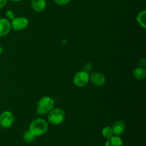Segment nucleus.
<instances>
[{
	"label": "nucleus",
	"mask_w": 146,
	"mask_h": 146,
	"mask_svg": "<svg viewBox=\"0 0 146 146\" xmlns=\"http://www.w3.org/2000/svg\"><path fill=\"white\" fill-rule=\"evenodd\" d=\"M35 135L31 132V131L29 130L24 132V135H23V138H24V141L26 143H32L33 141L35 140Z\"/></svg>",
	"instance_id": "14"
},
{
	"label": "nucleus",
	"mask_w": 146,
	"mask_h": 146,
	"mask_svg": "<svg viewBox=\"0 0 146 146\" xmlns=\"http://www.w3.org/2000/svg\"><path fill=\"white\" fill-rule=\"evenodd\" d=\"M11 1H14V2H17V1H19L21 0H10Z\"/></svg>",
	"instance_id": "22"
},
{
	"label": "nucleus",
	"mask_w": 146,
	"mask_h": 146,
	"mask_svg": "<svg viewBox=\"0 0 146 146\" xmlns=\"http://www.w3.org/2000/svg\"><path fill=\"white\" fill-rule=\"evenodd\" d=\"M31 8L36 12L44 11L46 7V0H31Z\"/></svg>",
	"instance_id": "9"
},
{
	"label": "nucleus",
	"mask_w": 146,
	"mask_h": 146,
	"mask_svg": "<svg viewBox=\"0 0 146 146\" xmlns=\"http://www.w3.org/2000/svg\"><path fill=\"white\" fill-rule=\"evenodd\" d=\"M14 117L11 111H5L0 114V126L3 128H9L12 126Z\"/></svg>",
	"instance_id": "5"
},
{
	"label": "nucleus",
	"mask_w": 146,
	"mask_h": 146,
	"mask_svg": "<svg viewBox=\"0 0 146 146\" xmlns=\"http://www.w3.org/2000/svg\"><path fill=\"white\" fill-rule=\"evenodd\" d=\"M90 80V75L88 73L84 71H80L77 72L76 74L74 75V84L77 87H84L88 84Z\"/></svg>",
	"instance_id": "4"
},
{
	"label": "nucleus",
	"mask_w": 146,
	"mask_h": 146,
	"mask_svg": "<svg viewBox=\"0 0 146 146\" xmlns=\"http://www.w3.org/2000/svg\"><path fill=\"white\" fill-rule=\"evenodd\" d=\"M133 78L135 80H138V81H141V80H143L145 78L146 76V71L145 68H143V67H138V68H135L133 71Z\"/></svg>",
	"instance_id": "12"
},
{
	"label": "nucleus",
	"mask_w": 146,
	"mask_h": 146,
	"mask_svg": "<svg viewBox=\"0 0 146 146\" xmlns=\"http://www.w3.org/2000/svg\"><path fill=\"white\" fill-rule=\"evenodd\" d=\"M136 20L138 24L143 29L146 28V11L145 10L142 11H140L137 15Z\"/></svg>",
	"instance_id": "13"
},
{
	"label": "nucleus",
	"mask_w": 146,
	"mask_h": 146,
	"mask_svg": "<svg viewBox=\"0 0 146 146\" xmlns=\"http://www.w3.org/2000/svg\"><path fill=\"white\" fill-rule=\"evenodd\" d=\"M7 0H0V9L5 7V5L7 4Z\"/></svg>",
	"instance_id": "20"
},
{
	"label": "nucleus",
	"mask_w": 146,
	"mask_h": 146,
	"mask_svg": "<svg viewBox=\"0 0 146 146\" xmlns=\"http://www.w3.org/2000/svg\"><path fill=\"white\" fill-rule=\"evenodd\" d=\"M3 54V48L1 45H0V56Z\"/></svg>",
	"instance_id": "21"
},
{
	"label": "nucleus",
	"mask_w": 146,
	"mask_h": 146,
	"mask_svg": "<svg viewBox=\"0 0 146 146\" xmlns=\"http://www.w3.org/2000/svg\"><path fill=\"white\" fill-rule=\"evenodd\" d=\"M93 68V64L91 62H87L84 64V67H83V71H86L87 73H89L90 71L92 70Z\"/></svg>",
	"instance_id": "16"
},
{
	"label": "nucleus",
	"mask_w": 146,
	"mask_h": 146,
	"mask_svg": "<svg viewBox=\"0 0 146 146\" xmlns=\"http://www.w3.org/2000/svg\"><path fill=\"white\" fill-rule=\"evenodd\" d=\"M11 30V22L5 18L0 19V37L8 35Z\"/></svg>",
	"instance_id": "8"
},
{
	"label": "nucleus",
	"mask_w": 146,
	"mask_h": 146,
	"mask_svg": "<svg viewBox=\"0 0 146 146\" xmlns=\"http://www.w3.org/2000/svg\"><path fill=\"white\" fill-rule=\"evenodd\" d=\"M6 16L7 17V19L9 20H13L14 18H15V16H14V14L13 13L12 11L11 10H9L6 12Z\"/></svg>",
	"instance_id": "17"
},
{
	"label": "nucleus",
	"mask_w": 146,
	"mask_h": 146,
	"mask_svg": "<svg viewBox=\"0 0 146 146\" xmlns=\"http://www.w3.org/2000/svg\"><path fill=\"white\" fill-rule=\"evenodd\" d=\"M54 1L58 5H65L68 4L71 0H54Z\"/></svg>",
	"instance_id": "18"
},
{
	"label": "nucleus",
	"mask_w": 146,
	"mask_h": 146,
	"mask_svg": "<svg viewBox=\"0 0 146 146\" xmlns=\"http://www.w3.org/2000/svg\"><path fill=\"white\" fill-rule=\"evenodd\" d=\"M112 130L113 134L115 135H122L124 133L125 130V125L123 121H117L113 124Z\"/></svg>",
	"instance_id": "10"
},
{
	"label": "nucleus",
	"mask_w": 146,
	"mask_h": 146,
	"mask_svg": "<svg viewBox=\"0 0 146 146\" xmlns=\"http://www.w3.org/2000/svg\"><path fill=\"white\" fill-rule=\"evenodd\" d=\"M54 108V99L49 96H44L38 101L36 106V112L39 115H45Z\"/></svg>",
	"instance_id": "2"
},
{
	"label": "nucleus",
	"mask_w": 146,
	"mask_h": 146,
	"mask_svg": "<svg viewBox=\"0 0 146 146\" xmlns=\"http://www.w3.org/2000/svg\"><path fill=\"white\" fill-rule=\"evenodd\" d=\"M65 118V112L59 108H54L48 113V121L52 125H60L64 122Z\"/></svg>",
	"instance_id": "3"
},
{
	"label": "nucleus",
	"mask_w": 146,
	"mask_h": 146,
	"mask_svg": "<svg viewBox=\"0 0 146 146\" xmlns=\"http://www.w3.org/2000/svg\"><path fill=\"white\" fill-rule=\"evenodd\" d=\"M90 80L96 86H102L105 84L106 77L101 72H94L90 75Z\"/></svg>",
	"instance_id": "7"
},
{
	"label": "nucleus",
	"mask_w": 146,
	"mask_h": 146,
	"mask_svg": "<svg viewBox=\"0 0 146 146\" xmlns=\"http://www.w3.org/2000/svg\"><path fill=\"white\" fill-rule=\"evenodd\" d=\"M102 135L106 138H110L113 135L112 128L109 126H106L103 128L102 130Z\"/></svg>",
	"instance_id": "15"
},
{
	"label": "nucleus",
	"mask_w": 146,
	"mask_h": 146,
	"mask_svg": "<svg viewBox=\"0 0 146 146\" xmlns=\"http://www.w3.org/2000/svg\"><path fill=\"white\" fill-rule=\"evenodd\" d=\"M139 65L141 67H143V68H145L146 66V59L145 58H141V59L139 60Z\"/></svg>",
	"instance_id": "19"
},
{
	"label": "nucleus",
	"mask_w": 146,
	"mask_h": 146,
	"mask_svg": "<svg viewBox=\"0 0 146 146\" xmlns=\"http://www.w3.org/2000/svg\"><path fill=\"white\" fill-rule=\"evenodd\" d=\"M11 29L15 31H21L28 27L29 20L25 17H17L11 20Z\"/></svg>",
	"instance_id": "6"
},
{
	"label": "nucleus",
	"mask_w": 146,
	"mask_h": 146,
	"mask_svg": "<svg viewBox=\"0 0 146 146\" xmlns=\"http://www.w3.org/2000/svg\"><path fill=\"white\" fill-rule=\"evenodd\" d=\"M48 124L42 118H36L31 122L29 125V131L35 136H41L47 132Z\"/></svg>",
	"instance_id": "1"
},
{
	"label": "nucleus",
	"mask_w": 146,
	"mask_h": 146,
	"mask_svg": "<svg viewBox=\"0 0 146 146\" xmlns=\"http://www.w3.org/2000/svg\"><path fill=\"white\" fill-rule=\"evenodd\" d=\"M105 146H123L122 139L118 135H115L108 138V141L106 143Z\"/></svg>",
	"instance_id": "11"
}]
</instances>
